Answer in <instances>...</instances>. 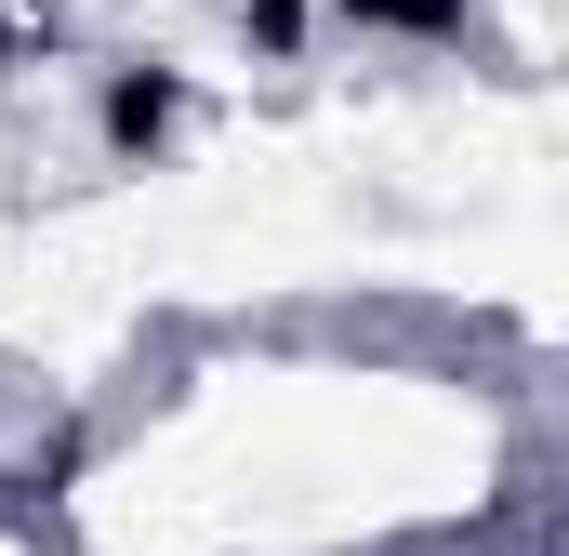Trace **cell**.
I'll return each mask as SVG.
<instances>
[{"instance_id": "obj_1", "label": "cell", "mask_w": 569, "mask_h": 556, "mask_svg": "<svg viewBox=\"0 0 569 556\" xmlns=\"http://www.w3.org/2000/svg\"><path fill=\"white\" fill-rule=\"evenodd\" d=\"M172 120H186V80H172V67H120V80H107V146H120V159H146Z\"/></svg>"}, {"instance_id": "obj_2", "label": "cell", "mask_w": 569, "mask_h": 556, "mask_svg": "<svg viewBox=\"0 0 569 556\" xmlns=\"http://www.w3.org/2000/svg\"><path fill=\"white\" fill-rule=\"evenodd\" d=\"M239 40H266V53H291V40H305V0H239Z\"/></svg>"}, {"instance_id": "obj_3", "label": "cell", "mask_w": 569, "mask_h": 556, "mask_svg": "<svg viewBox=\"0 0 569 556\" xmlns=\"http://www.w3.org/2000/svg\"><path fill=\"white\" fill-rule=\"evenodd\" d=\"M345 13H385V27H463V0H345Z\"/></svg>"}]
</instances>
